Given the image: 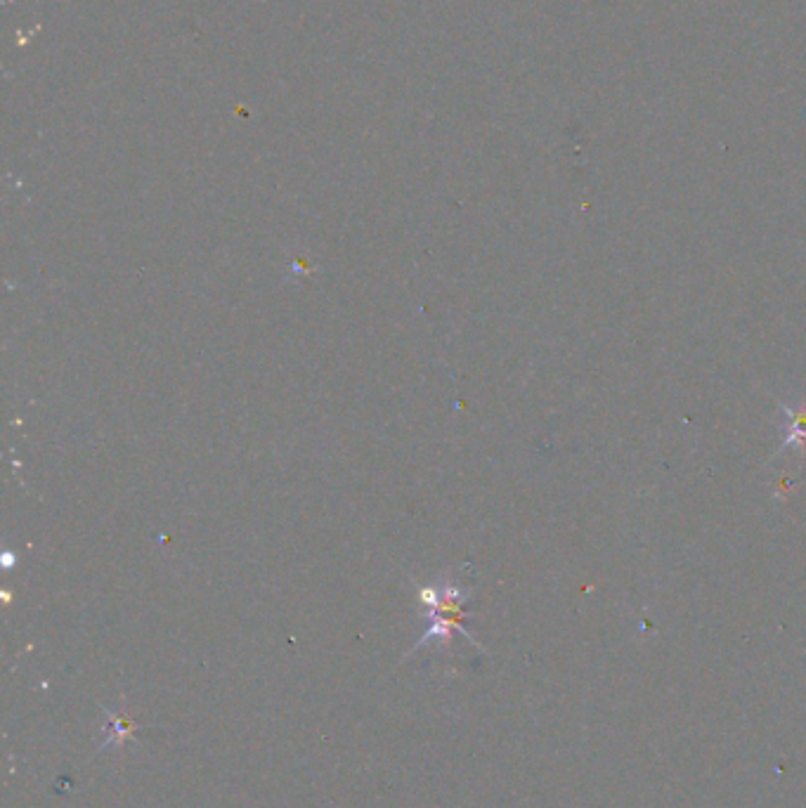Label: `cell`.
<instances>
[{"mask_svg": "<svg viewBox=\"0 0 806 808\" xmlns=\"http://www.w3.org/2000/svg\"><path fill=\"white\" fill-rule=\"evenodd\" d=\"M107 714H109V726L104 728V733L109 735L107 740H104V745L100 747V752L102 749H107V747H119V745H123V742H126L128 738H133V733L138 731V721H133V719H128L126 714H114V712H109L107 709Z\"/></svg>", "mask_w": 806, "mask_h": 808, "instance_id": "cell-1", "label": "cell"}, {"mask_svg": "<svg viewBox=\"0 0 806 808\" xmlns=\"http://www.w3.org/2000/svg\"><path fill=\"white\" fill-rule=\"evenodd\" d=\"M790 435H788V442L785 445H792V440H804L806 438V409L802 407L799 412L792 414V423H790Z\"/></svg>", "mask_w": 806, "mask_h": 808, "instance_id": "cell-2", "label": "cell"}]
</instances>
